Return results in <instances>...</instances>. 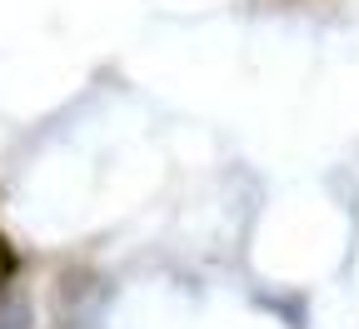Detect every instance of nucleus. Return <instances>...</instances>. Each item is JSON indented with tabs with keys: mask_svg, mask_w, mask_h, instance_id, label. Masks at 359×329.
Listing matches in <instances>:
<instances>
[{
	"mask_svg": "<svg viewBox=\"0 0 359 329\" xmlns=\"http://www.w3.org/2000/svg\"><path fill=\"white\" fill-rule=\"evenodd\" d=\"M11 279H15V250H11L6 234H0V290H6Z\"/></svg>",
	"mask_w": 359,
	"mask_h": 329,
	"instance_id": "2",
	"label": "nucleus"
},
{
	"mask_svg": "<svg viewBox=\"0 0 359 329\" xmlns=\"http://www.w3.org/2000/svg\"><path fill=\"white\" fill-rule=\"evenodd\" d=\"M0 329H30V300L0 290Z\"/></svg>",
	"mask_w": 359,
	"mask_h": 329,
	"instance_id": "1",
	"label": "nucleus"
}]
</instances>
